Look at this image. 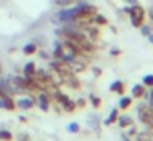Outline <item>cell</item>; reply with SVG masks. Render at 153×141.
Here are the masks:
<instances>
[{"instance_id": "3", "label": "cell", "mask_w": 153, "mask_h": 141, "mask_svg": "<svg viewBox=\"0 0 153 141\" xmlns=\"http://www.w3.org/2000/svg\"><path fill=\"white\" fill-rule=\"evenodd\" d=\"M15 105H17V108H20V110H31L33 107H36V95H35L33 92L25 94L23 97L15 98Z\"/></svg>"}, {"instance_id": "10", "label": "cell", "mask_w": 153, "mask_h": 141, "mask_svg": "<svg viewBox=\"0 0 153 141\" xmlns=\"http://www.w3.org/2000/svg\"><path fill=\"white\" fill-rule=\"evenodd\" d=\"M109 90L114 92V94H117V95H123L125 94V84H123L122 80H114L112 84L109 85Z\"/></svg>"}, {"instance_id": "7", "label": "cell", "mask_w": 153, "mask_h": 141, "mask_svg": "<svg viewBox=\"0 0 153 141\" xmlns=\"http://www.w3.org/2000/svg\"><path fill=\"white\" fill-rule=\"evenodd\" d=\"M51 94H53V102L58 105V107H61V105H63L64 102H66V100H69V98H71L69 95H68V94H64V92L61 90V89H54V90L51 92Z\"/></svg>"}, {"instance_id": "6", "label": "cell", "mask_w": 153, "mask_h": 141, "mask_svg": "<svg viewBox=\"0 0 153 141\" xmlns=\"http://www.w3.org/2000/svg\"><path fill=\"white\" fill-rule=\"evenodd\" d=\"M64 51H66V48H64L63 41H61V39L58 38L56 41L53 43V51H51V58H53V59H63Z\"/></svg>"}, {"instance_id": "25", "label": "cell", "mask_w": 153, "mask_h": 141, "mask_svg": "<svg viewBox=\"0 0 153 141\" xmlns=\"http://www.w3.org/2000/svg\"><path fill=\"white\" fill-rule=\"evenodd\" d=\"M132 134H137V128L133 126V125L128 126V134H127V136H132Z\"/></svg>"}, {"instance_id": "33", "label": "cell", "mask_w": 153, "mask_h": 141, "mask_svg": "<svg viewBox=\"0 0 153 141\" xmlns=\"http://www.w3.org/2000/svg\"><path fill=\"white\" fill-rule=\"evenodd\" d=\"M0 110H4V103H2V98H0Z\"/></svg>"}, {"instance_id": "32", "label": "cell", "mask_w": 153, "mask_h": 141, "mask_svg": "<svg viewBox=\"0 0 153 141\" xmlns=\"http://www.w3.org/2000/svg\"><path fill=\"white\" fill-rule=\"evenodd\" d=\"M122 141H132V140H128V138H127V134H123V138H122Z\"/></svg>"}, {"instance_id": "5", "label": "cell", "mask_w": 153, "mask_h": 141, "mask_svg": "<svg viewBox=\"0 0 153 141\" xmlns=\"http://www.w3.org/2000/svg\"><path fill=\"white\" fill-rule=\"evenodd\" d=\"M61 79H63V85H66V87L73 89V90H79L81 89V80L76 72H69L66 75H61Z\"/></svg>"}, {"instance_id": "26", "label": "cell", "mask_w": 153, "mask_h": 141, "mask_svg": "<svg viewBox=\"0 0 153 141\" xmlns=\"http://www.w3.org/2000/svg\"><path fill=\"white\" fill-rule=\"evenodd\" d=\"M146 133H148V136H153V125L146 126Z\"/></svg>"}, {"instance_id": "30", "label": "cell", "mask_w": 153, "mask_h": 141, "mask_svg": "<svg viewBox=\"0 0 153 141\" xmlns=\"http://www.w3.org/2000/svg\"><path fill=\"white\" fill-rule=\"evenodd\" d=\"M18 120H20L22 123H27V120H28V118L25 117V115H20V118H18Z\"/></svg>"}, {"instance_id": "16", "label": "cell", "mask_w": 153, "mask_h": 141, "mask_svg": "<svg viewBox=\"0 0 153 141\" xmlns=\"http://www.w3.org/2000/svg\"><path fill=\"white\" fill-rule=\"evenodd\" d=\"M132 102H133L132 97H120L119 108H120V110H128V108L132 107Z\"/></svg>"}, {"instance_id": "13", "label": "cell", "mask_w": 153, "mask_h": 141, "mask_svg": "<svg viewBox=\"0 0 153 141\" xmlns=\"http://www.w3.org/2000/svg\"><path fill=\"white\" fill-rule=\"evenodd\" d=\"M117 118H119V108H112L110 113H109V117L104 120V125H105V126H110V125L117 123Z\"/></svg>"}, {"instance_id": "2", "label": "cell", "mask_w": 153, "mask_h": 141, "mask_svg": "<svg viewBox=\"0 0 153 141\" xmlns=\"http://www.w3.org/2000/svg\"><path fill=\"white\" fill-rule=\"evenodd\" d=\"M36 105L41 111H50L53 103V94L50 90H38L36 94Z\"/></svg>"}, {"instance_id": "28", "label": "cell", "mask_w": 153, "mask_h": 141, "mask_svg": "<svg viewBox=\"0 0 153 141\" xmlns=\"http://www.w3.org/2000/svg\"><path fill=\"white\" fill-rule=\"evenodd\" d=\"M148 18L153 21V7H150V10H148Z\"/></svg>"}, {"instance_id": "11", "label": "cell", "mask_w": 153, "mask_h": 141, "mask_svg": "<svg viewBox=\"0 0 153 141\" xmlns=\"http://www.w3.org/2000/svg\"><path fill=\"white\" fill-rule=\"evenodd\" d=\"M36 51H38V44L35 41L27 43V44H23V48H22V52H23L25 56H33V54H36Z\"/></svg>"}, {"instance_id": "1", "label": "cell", "mask_w": 153, "mask_h": 141, "mask_svg": "<svg viewBox=\"0 0 153 141\" xmlns=\"http://www.w3.org/2000/svg\"><path fill=\"white\" fill-rule=\"evenodd\" d=\"M125 12H128L130 15V23H132V26H135V28H140V26L145 23V8H143L142 5H138V3H135V5L132 7H127Z\"/></svg>"}, {"instance_id": "23", "label": "cell", "mask_w": 153, "mask_h": 141, "mask_svg": "<svg viewBox=\"0 0 153 141\" xmlns=\"http://www.w3.org/2000/svg\"><path fill=\"white\" fill-rule=\"evenodd\" d=\"M140 31H142V35H143V36H148L150 33H152V28H150L148 25H145V23H143V25L140 26Z\"/></svg>"}, {"instance_id": "22", "label": "cell", "mask_w": 153, "mask_h": 141, "mask_svg": "<svg viewBox=\"0 0 153 141\" xmlns=\"http://www.w3.org/2000/svg\"><path fill=\"white\" fill-rule=\"evenodd\" d=\"M143 85L145 87H153V74H148L143 77Z\"/></svg>"}, {"instance_id": "12", "label": "cell", "mask_w": 153, "mask_h": 141, "mask_svg": "<svg viewBox=\"0 0 153 141\" xmlns=\"http://www.w3.org/2000/svg\"><path fill=\"white\" fill-rule=\"evenodd\" d=\"M117 123H119L120 128H128V126H132V125H133V118L128 117V115H119Z\"/></svg>"}, {"instance_id": "20", "label": "cell", "mask_w": 153, "mask_h": 141, "mask_svg": "<svg viewBox=\"0 0 153 141\" xmlns=\"http://www.w3.org/2000/svg\"><path fill=\"white\" fill-rule=\"evenodd\" d=\"M54 5L59 7V8H64V7H71L76 3V0H53Z\"/></svg>"}, {"instance_id": "24", "label": "cell", "mask_w": 153, "mask_h": 141, "mask_svg": "<svg viewBox=\"0 0 153 141\" xmlns=\"http://www.w3.org/2000/svg\"><path fill=\"white\" fill-rule=\"evenodd\" d=\"M76 105H77V108H84V107L87 105V100H86L84 97H79V98L76 100Z\"/></svg>"}, {"instance_id": "14", "label": "cell", "mask_w": 153, "mask_h": 141, "mask_svg": "<svg viewBox=\"0 0 153 141\" xmlns=\"http://www.w3.org/2000/svg\"><path fill=\"white\" fill-rule=\"evenodd\" d=\"M61 108H63V111H66V113H74V111L77 110L76 100H73V98H69V100H66L63 105H61Z\"/></svg>"}, {"instance_id": "15", "label": "cell", "mask_w": 153, "mask_h": 141, "mask_svg": "<svg viewBox=\"0 0 153 141\" xmlns=\"http://www.w3.org/2000/svg\"><path fill=\"white\" fill-rule=\"evenodd\" d=\"M107 23H109V20L105 18L104 15H100L99 12L94 15V18H92V25H96V26H105Z\"/></svg>"}, {"instance_id": "17", "label": "cell", "mask_w": 153, "mask_h": 141, "mask_svg": "<svg viewBox=\"0 0 153 141\" xmlns=\"http://www.w3.org/2000/svg\"><path fill=\"white\" fill-rule=\"evenodd\" d=\"M13 133H12L10 130H7V128H4V130H0V141H12L13 140Z\"/></svg>"}, {"instance_id": "9", "label": "cell", "mask_w": 153, "mask_h": 141, "mask_svg": "<svg viewBox=\"0 0 153 141\" xmlns=\"http://www.w3.org/2000/svg\"><path fill=\"white\" fill-rule=\"evenodd\" d=\"M148 97V94H146V89L143 84H135L132 87V98H145Z\"/></svg>"}, {"instance_id": "18", "label": "cell", "mask_w": 153, "mask_h": 141, "mask_svg": "<svg viewBox=\"0 0 153 141\" xmlns=\"http://www.w3.org/2000/svg\"><path fill=\"white\" fill-rule=\"evenodd\" d=\"M89 102H91V105H92L96 110L102 107V100H100V97H97L96 94H89Z\"/></svg>"}, {"instance_id": "21", "label": "cell", "mask_w": 153, "mask_h": 141, "mask_svg": "<svg viewBox=\"0 0 153 141\" xmlns=\"http://www.w3.org/2000/svg\"><path fill=\"white\" fill-rule=\"evenodd\" d=\"M36 54L40 56V58L43 59V61H50V59H53V58H51V52L45 51V49H38V51H36Z\"/></svg>"}, {"instance_id": "34", "label": "cell", "mask_w": 153, "mask_h": 141, "mask_svg": "<svg viewBox=\"0 0 153 141\" xmlns=\"http://www.w3.org/2000/svg\"><path fill=\"white\" fill-rule=\"evenodd\" d=\"M150 100H152V102H153V90H152V92H150Z\"/></svg>"}, {"instance_id": "8", "label": "cell", "mask_w": 153, "mask_h": 141, "mask_svg": "<svg viewBox=\"0 0 153 141\" xmlns=\"http://www.w3.org/2000/svg\"><path fill=\"white\" fill-rule=\"evenodd\" d=\"M36 69H38V66L35 64V61H28V62H25L23 69H22V74H23L25 77H35Z\"/></svg>"}, {"instance_id": "31", "label": "cell", "mask_w": 153, "mask_h": 141, "mask_svg": "<svg viewBox=\"0 0 153 141\" xmlns=\"http://www.w3.org/2000/svg\"><path fill=\"white\" fill-rule=\"evenodd\" d=\"M148 39H150V43H153V31L148 35Z\"/></svg>"}, {"instance_id": "29", "label": "cell", "mask_w": 153, "mask_h": 141, "mask_svg": "<svg viewBox=\"0 0 153 141\" xmlns=\"http://www.w3.org/2000/svg\"><path fill=\"white\" fill-rule=\"evenodd\" d=\"M110 54H112V56H119L120 54V49H112V51H110Z\"/></svg>"}, {"instance_id": "19", "label": "cell", "mask_w": 153, "mask_h": 141, "mask_svg": "<svg viewBox=\"0 0 153 141\" xmlns=\"http://www.w3.org/2000/svg\"><path fill=\"white\" fill-rule=\"evenodd\" d=\"M66 130L69 131V133H79L81 131V126L77 121H69V123L66 125Z\"/></svg>"}, {"instance_id": "27", "label": "cell", "mask_w": 153, "mask_h": 141, "mask_svg": "<svg viewBox=\"0 0 153 141\" xmlns=\"http://www.w3.org/2000/svg\"><path fill=\"white\" fill-rule=\"evenodd\" d=\"M92 71H94V75H100V74H102V71H100L99 67H94Z\"/></svg>"}, {"instance_id": "4", "label": "cell", "mask_w": 153, "mask_h": 141, "mask_svg": "<svg viewBox=\"0 0 153 141\" xmlns=\"http://www.w3.org/2000/svg\"><path fill=\"white\" fill-rule=\"evenodd\" d=\"M137 113H138V120L142 121L145 126L153 125V108H152V107L140 103L138 108H137Z\"/></svg>"}]
</instances>
